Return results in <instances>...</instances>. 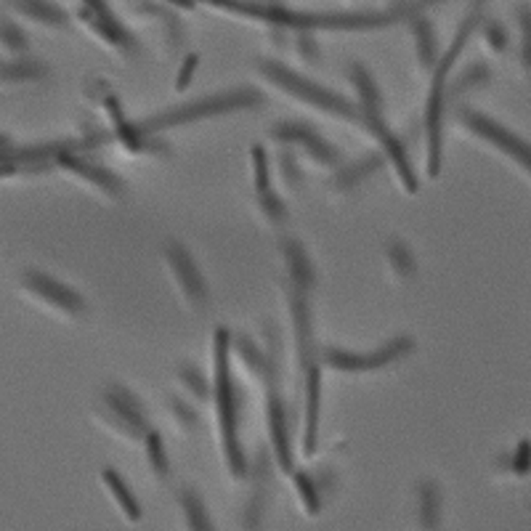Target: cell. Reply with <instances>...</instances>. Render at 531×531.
I'll return each instance as SVG.
<instances>
[{
    "label": "cell",
    "mask_w": 531,
    "mask_h": 531,
    "mask_svg": "<svg viewBox=\"0 0 531 531\" xmlns=\"http://www.w3.org/2000/svg\"><path fill=\"white\" fill-rule=\"evenodd\" d=\"M483 19L481 5H473L471 14L463 19L449 51L444 53L436 67H433V83H430V94L425 102L423 112V130H425V162H428V176L436 178L441 173V158H444V114H446V80L449 72L454 67V61L460 58L463 49L468 46L471 35L476 32V27Z\"/></svg>",
    "instance_id": "obj_3"
},
{
    "label": "cell",
    "mask_w": 531,
    "mask_h": 531,
    "mask_svg": "<svg viewBox=\"0 0 531 531\" xmlns=\"http://www.w3.org/2000/svg\"><path fill=\"white\" fill-rule=\"evenodd\" d=\"M245 478H250V494L242 510V531H258L264 524L268 497H271V457L266 454V449H261L250 460Z\"/></svg>",
    "instance_id": "obj_14"
},
{
    "label": "cell",
    "mask_w": 531,
    "mask_h": 531,
    "mask_svg": "<svg viewBox=\"0 0 531 531\" xmlns=\"http://www.w3.org/2000/svg\"><path fill=\"white\" fill-rule=\"evenodd\" d=\"M284 301L290 311L298 370H301V391H303V454L311 457L319 441V412H321V362H319L317 335H314V309L311 292L284 282Z\"/></svg>",
    "instance_id": "obj_1"
},
{
    "label": "cell",
    "mask_w": 531,
    "mask_h": 531,
    "mask_svg": "<svg viewBox=\"0 0 531 531\" xmlns=\"http://www.w3.org/2000/svg\"><path fill=\"white\" fill-rule=\"evenodd\" d=\"M518 24H521V64L531 75V8L521 5L518 8Z\"/></svg>",
    "instance_id": "obj_35"
},
{
    "label": "cell",
    "mask_w": 531,
    "mask_h": 531,
    "mask_svg": "<svg viewBox=\"0 0 531 531\" xmlns=\"http://www.w3.org/2000/svg\"><path fill=\"white\" fill-rule=\"evenodd\" d=\"M279 256H282V264H284V282L306 290V292H314L317 290V264L314 258L309 256L306 245L295 237H282L279 239Z\"/></svg>",
    "instance_id": "obj_16"
},
{
    "label": "cell",
    "mask_w": 531,
    "mask_h": 531,
    "mask_svg": "<svg viewBox=\"0 0 531 531\" xmlns=\"http://www.w3.org/2000/svg\"><path fill=\"white\" fill-rule=\"evenodd\" d=\"M212 404L218 415V436H220V449L223 460L231 478L248 476V454L239 441V415H242V391L234 380L231 372V335L226 327L215 329L212 338Z\"/></svg>",
    "instance_id": "obj_2"
},
{
    "label": "cell",
    "mask_w": 531,
    "mask_h": 531,
    "mask_svg": "<svg viewBox=\"0 0 531 531\" xmlns=\"http://www.w3.org/2000/svg\"><path fill=\"white\" fill-rule=\"evenodd\" d=\"M53 167H61L64 173H69L75 181L88 186L96 197H102L106 202H122L128 194L125 178L117 176L114 170H109L102 162L88 158L83 139H72V147L53 159Z\"/></svg>",
    "instance_id": "obj_7"
},
{
    "label": "cell",
    "mask_w": 531,
    "mask_h": 531,
    "mask_svg": "<svg viewBox=\"0 0 531 531\" xmlns=\"http://www.w3.org/2000/svg\"><path fill=\"white\" fill-rule=\"evenodd\" d=\"M276 173H279L282 186L290 194H295V192H301L306 186V173H303V167H301V162H298L292 149H282L276 155Z\"/></svg>",
    "instance_id": "obj_27"
},
{
    "label": "cell",
    "mask_w": 531,
    "mask_h": 531,
    "mask_svg": "<svg viewBox=\"0 0 531 531\" xmlns=\"http://www.w3.org/2000/svg\"><path fill=\"white\" fill-rule=\"evenodd\" d=\"M49 77V67L32 56H14L11 61L0 64V83L22 86V83H40Z\"/></svg>",
    "instance_id": "obj_21"
},
{
    "label": "cell",
    "mask_w": 531,
    "mask_h": 531,
    "mask_svg": "<svg viewBox=\"0 0 531 531\" xmlns=\"http://www.w3.org/2000/svg\"><path fill=\"white\" fill-rule=\"evenodd\" d=\"M385 165V158L380 155V149L367 152L354 162H343L340 167H335V176L329 178V192L335 197H348L356 189H362L367 181H372L374 173H380Z\"/></svg>",
    "instance_id": "obj_15"
},
{
    "label": "cell",
    "mask_w": 531,
    "mask_h": 531,
    "mask_svg": "<svg viewBox=\"0 0 531 531\" xmlns=\"http://www.w3.org/2000/svg\"><path fill=\"white\" fill-rule=\"evenodd\" d=\"M382 258L388 266V274L393 276V282L404 284L412 282L418 276V258L412 253V248L401 239V237H391L382 248Z\"/></svg>",
    "instance_id": "obj_19"
},
{
    "label": "cell",
    "mask_w": 531,
    "mask_h": 531,
    "mask_svg": "<svg viewBox=\"0 0 531 531\" xmlns=\"http://www.w3.org/2000/svg\"><path fill=\"white\" fill-rule=\"evenodd\" d=\"M256 211L261 215V220H264L266 226H271V229H276V226H282L284 220H287V205H284V200L274 192V186L271 189H264V192H256Z\"/></svg>",
    "instance_id": "obj_28"
},
{
    "label": "cell",
    "mask_w": 531,
    "mask_h": 531,
    "mask_svg": "<svg viewBox=\"0 0 531 531\" xmlns=\"http://www.w3.org/2000/svg\"><path fill=\"white\" fill-rule=\"evenodd\" d=\"M94 418L104 425L109 433L125 441H144L149 425V415L144 401L122 382H106L94 401Z\"/></svg>",
    "instance_id": "obj_6"
},
{
    "label": "cell",
    "mask_w": 531,
    "mask_h": 531,
    "mask_svg": "<svg viewBox=\"0 0 531 531\" xmlns=\"http://www.w3.org/2000/svg\"><path fill=\"white\" fill-rule=\"evenodd\" d=\"M483 40H486V46H489L491 51L502 53L508 49V30H505L500 22L489 19V22L483 24Z\"/></svg>",
    "instance_id": "obj_36"
},
{
    "label": "cell",
    "mask_w": 531,
    "mask_h": 531,
    "mask_svg": "<svg viewBox=\"0 0 531 531\" xmlns=\"http://www.w3.org/2000/svg\"><path fill=\"white\" fill-rule=\"evenodd\" d=\"M412 354H415V340L410 335H399L374 351H348V348H332V346L321 348L319 362L321 367L346 372V374H364V372L385 370Z\"/></svg>",
    "instance_id": "obj_8"
},
{
    "label": "cell",
    "mask_w": 531,
    "mask_h": 531,
    "mask_svg": "<svg viewBox=\"0 0 531 531\" xmlns=\"http://www.w3.org/2000/svg\"><path fill=\"white\" fill-rule=\"evenodd\" d=\"M489 83H491V69H489L483 61L471 64V67L460 75V80H457L452 88H446V104H449V99H460V96H465V94H471V91H476V88H483V86H489Z\"/></svg>",
    "instance_id": "obj_26"
},
{
    "label": "cell",
    "mask_w": 531,
    "mask_h": 531,
    "mask_svg": "<svg viewBox=\"0 0 531 531\" xmlns=\"http://www.w3.org/2000/svg\"><path fill=\"white\" fill-rule=\"evenodd\" d=\"M266 428H268V444H271V457L282 473L295 471V457H292V420L290 410L279 393V385H266Z\"/></svg>",
    "instance_id": "obj_13"
},
{
    "label": "cell",
    "mask_w": 531,
    "mask_h": 531,
    "mask_svg": "<svg viewBox=\"0 0 531 531\" xmlns=\"http://www.w3.org/2000/svg\"><path fill=\"white\" fill-rule=\"evenodd\" d=\"M502 465L513 473V476H529L531 473V438H521L518 446L513 449V454H505Z\"/></svg>",
    "instance_id": "obj_33"
},
{
    "label": "cell",
    "mask_w": 531,
    "mask_h": 531,
    "mask_svg": "<svg viewBox=\"0 0 531 531\" xmlns=\"http://www.w3.org/2000/svg\"><path fill=\"white\" fill-rule=\"evenodd\" d=\"M418 494V526L420 531H438L444 518V491L433 478H423L415 489Z\"/></svg>",
    "instance_id": "obj_17"
},
{
    "label": "cell",
    "mask_w": 531,
    "mask_h": 531,
    "mask_svg": "<svg viewBox=\"0 0 531 531\" xmlns=\"http://www.w3.org/2000/svg\"><path fill=\"white\" fill-rule=\"evenodd\" d=\"M425 3H433V0H425Z\"/></svg>",
    "instance_id": "obj_40"
},
{
    "label": "cell",
    "mask_w": 531,
    "mask_h": 531,
    "mask_svg": "<svg viewBox=\"0 0 531 531\" xmlns=\"http://www.w3.org/2000/svg\"><path fill=\"white\" fill-rule=\"evenodd\" d=\"M457 120H460L463 128H468L481 141H486L489 147H494L497 152H502L505 158H510L516 165H521L531 176V144L526 139H521L510 128L500 125L489 114H481V112L471 109V106H460L457 109Z\"/></svg>",
    "instance_id": "obj_12"
},
{
    "label": "cell",
    "mask_w": 531,
    "mask_h": 531,
    "mask_svg": "<svg viewBox=\"0 0 531 531\" xmlns=\"http://www.w3.org/2000/svg\"><path fill=\"white\" fill-rule=\"evenodd\" d=\"M176 502H178V510L184 516L186 531H215L211 510H208L202 494L194 486H181L176 491Z\"/></svg>",
    "instance_id": "obj_18"
},
{
    "label": "cell",
    "mask_w": 531,
    "mask_h": 531,
    "mask_svg": "<svg viewBox=\"0 0 531 531\" xmlns=\"http://www.w3.org/2000/svg\"><path fill=\"white\" fill-rule=\"evenodd\" d=\"M264 102L266 96L256 88H234V91H223V94H212L205 99L189 102V104L173 106V109L152 114V117H147L136 125L144 136H159L162 130H170V128L192 125V122L220 117V114H234V112H242V109H258Z\"/></svg>",
    "instance_id": "obj_4"
},
{
    "label": "cell",
    "mask_w": 531,
    "mask_h": 531,
    "mask_svg": "<svg viewBox=\"0 0 531 531\" xmlns=\"http://www.w3.org/2000/svg\"><path fill=\"white\" fill-rule=\"evenodd\" d=\"M167 415L173 418V423L176 428L184 433V436H192V433H197L200 430V415L194 412V407L186 401V399H181V396H167Z\"/></svg>",
    "instance_id": "obj_30"
},
{
    "label": "cell",
    "mask_w": 531,
    "mask_h": 531,
    "mask_svg": "<svg viewBox=\"0 0 531 531\" xmlns=\"http://www.w3.org/2000/svg\"><path fill=\"white\" fill-rule=\"evenodd\" d=\"M309 32H311V30H309ZM309 32H301V35H298V53H301V58H303L306 64H319L317 40H314Z\"/></svg>",
    "instance_id": "obj_37"
},
{
    "label": "cell",
    "mask_w": 531,
    "mask_h": 531,
    "mask_svg": "<svg viewBox=\"0 0 531 531\" xmlns=\"http://www.w3.org/2000/svg\"><path fill=\"white\" fill-rule=\"evenodd\" d=\"M348 80L356 91V109L359 114H370V112H382V94L372 77V72L362 64H351L348 67Z\"/></svg>",
    "instance_id": "obj_20"
},
{
    "label": "cell",
    "mask_w": 531,
    "mask_h": 531,
    "mask_svg": "<svg viewBox=\"0 0 531 531\" xmlns=\"http://www.w3.org/2000/svg\"><path fill=\"white\" fill-rule=\"evenodd\" d=\"M250 158H253V192H264V189H271V173H268V155L261 144H256L250 149Z\"/></svg>",
    "instance_id": "obj_34"
},
{
    "label": "cell",
    "mask_w": 531,
    "mask_h": 531,
    "mask_svg": "<svg viewBox=\"0 0 531 531\" xmlns=\"http://www.w3.org/2000/svg\"><path fill=\"white\" fill-rule=\"evenodd\" d=\"M271 141L282 144L284 149H292V152H303L306 158L311 159L319 167H340L343 165V155L338 147H332L321 133H319L314 125L309 122H301V120H282L276 125H271L268 130Z\"/></svg>",
    "instance_id": "obj_11"
},
{
    "label": "cell",
    "mask_w": 531,
    "mask_h": 531,
    "mask_svg": "<svg viewBox=\"0 0 531 531\" xmlns=\"http://www.w3.org/2000/svg\"><path fill=\"white\" fill-rule=\"evenodd\" d=\"M162 261L167 266V274L181 295V301L192 309V311H202L211 303V287L205 274L200 271V266L194 261V256L189 253L186 245L167 239L162 245Z\"/></svg>",
    "instance_id": "obj_9"
},
{
    "label": "cell",
    "mask_w": 531,
    "mask_h": 531,
    "mask_svg": "<svg viewBox=\"0 0 531 531\" xmlns=\"http://www.w3.org/2000/svg\"><path fill=\"white\" fill-rule=\"evenodd\" d=\"M258 72L264 75L276 91L287 94L290 99L311 106V109H317L321 114H332V117H338L343 122L362 125V114H359L356 104H351L346 96H340V94L319 86L314 80L298 75L295 69H290V67H284L279 61H271V58H261L258 61Z\"/></svg>",
    "instance_id": "obj_5"
},
{
    "label": "cell",
    "mask_w": 531,
    "mask_h": 531,
    "mask_svg": "<svg viewBox=\"0 0 531 531\" xmlns=\"http://www.w3.org/2000/svg\"><path fill=\"white\" fill-rule=\"evenodd\" d=\"M22 290L40 306H46L49 311L58 314L61 319H69V321H80L88 314V303L86 298L72 290L69 284H64L61 279H56L51 274H43V271H24L22 279H19Z\"/></svg>",
    "instance_id": "obj_10"
},
{
    "label": "cell",
    "mask_w": 531,
    "mask_h": 531,
    "mask_svg": "<svg viewBox=\"0 0 531 531\" xmlns=\"http://www.w3.org/2000/svg\"><path fill=\"white\" fill-rule=\"evenodd\" d=\"M11 152H14V144H11V139L0 133V162H3V159L8 158Z\"/></svg>",
    "instance_id": "obj_39"
},
{
    "label": "cell",
    "mask_w": 531,
    "mask_h": 531,
    "mask_svg": "<svg viewBox=\"0 0 531 531\" xmlns=\"http://www.w3.org/2000/svg\"><path fill=\"white\" fill-rule=\"evenodd\" d=\"M102 481H104L106 491L112 494V500L117 502V508L122 510V516H125L130 524L141 521V502L136 500V494L130 491V486L125 483V478L120 476L114 468H104V471H102Z\"/></svg>",
    "instance_id": "obj_23"
},
{
    "label": "cell",
    "mask_w": 531,
    "mask_h": 531,
    "mask_svg": "<svg viewBox=\"0 0 531 531\" xmlns=\"http://www.w3.org/2000/svg\"><path fill=\"white\" fill-rule=\"evenodd\" d=\"M0 49L5 53H14V56H24L30 51V38L19 24L0 22Z\"/></svg>",
    "instance_id": "obj_32"
},
{
    "label": "cell",
    "mask_w": 531,
    "mask_h": 531,
    "mask_svg": "<svg viewBox=\"0 0 531 531\" xmlns=\"http://www.w3.org/2000/svg\"><path fill=\"white\" fill-rule=\"evenodd\" d=\"M292 483H295V491L303 502V510L309 516H319L321 513V494L317 489V481H314V473H306V471H292Z\"/></svg>",
    "instance_id": "obj_31"
},
{
    "label": "cell",
    "mask_w": 531,
    "mask_h": 531,
    "mask_svg": "<svg viewBox=\"0 0 531 531\" xmlns=\"http://www.w3.org/2000/svg\"><path fill=\"white\" fill-rule=\"evenodd\" d=\"M176 380L197 401H208L212 396V382L205 377V372L200 370L197 364H192V362H184V364L176 367Z\"/></svg>",
    "instance_id": "obj_25"
},
{
    "label": "cell",
    "mask_w": 531,
    "mask_h": 531,
    "mask_svg": "<svg viewBox=\"0 0 531 531\" xmlns=\"http://www.w3.org/2000/svg\"><path fill=\"white\" fill-rule=\"evenodd\" d=\"M144 452H147V463L152 468V473L158 478H167L170 476V457H167V449H165V441L159 436L155 428L147 430L144 436Z\"/></svg>",
    "instance_id": "obj_29"
},
{
    "label": "cell",
    "mask_w": 531,
    "mask_h": 531,
    "mask_svg": "<svg viewBox=\"0 0 531 531\" xmlns=\"http://www.w3.org/2000/svg\"><path fill=\"white\" fill-rule=\"evenodd\" d=\"M11 5L27 16L30 22L40 24V27H51V30H61L67 27V11L61 5H56L51 0H11Z\"/></svg>",
    "instance_id": "obj_22"
},
{
    "label": "cell",
    "mask_w": 531,
    "mask_h": 531,
    "mask_svg": "<svg viewBox=\"0 0 531 531\" xmlns=\"http://www.w3.org/2000/svg\"><path fill=\"white\" fill-rule=\"evenodd\" d=\"M412 35H415V51H418V64L420 69L430 72L438 61V46H436V35L433 27L425 16L412 19Z\"/></svg>",
    "instance_id": "obj_24"
},
{
    "label": "cell",
    "mask_w": 531,
    "mask_h": 531,
    "mask_svg": "<svg viewBox=\"0 0 531 531\" xmlns=\"http://www.w3.org/2000/svg\"><path fill=\"white\" fill-rule=\"evenodd\" d=\"M194 67H197V56H189L186 58V64L181 67V72H178V80H176V88L178 91H184L189 83H192V72H194Z\"/></svg>",
    "instance_id": "obj_38"
}]
</instances>
